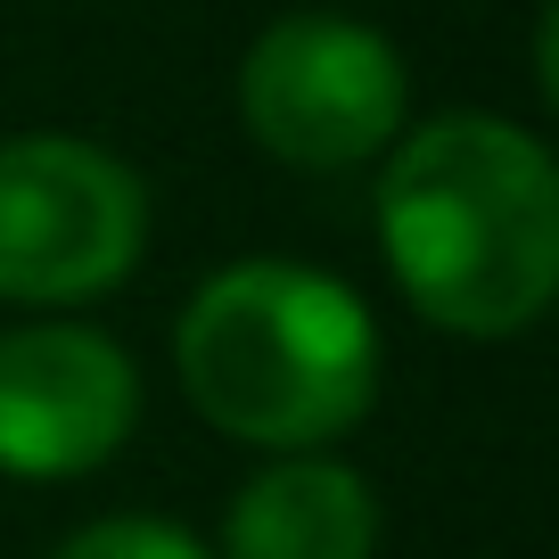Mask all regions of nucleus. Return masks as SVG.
<instances>
[{
    "label": "nucleus",
    "instance_id": "f257e3e1",
    "mask_svg": "<svg viewBox=\"0 0 559 559\" xmlns=\"http://www.w3.org/2000/svg\"><path fill=\"white\" fill-rule=\"evenodd\" d=\"M379 239L403 297L453 337H519L559 288L551 148L502 116H437L386 148Z\"/></svg>",
    "mask_w": 559,
    "mask_h": 559
},
{
    "label": "nucleus",
    "instance_id": "f03ea898",
    "mask_svg": "<svg viewBox=\"0 0 559 559\" xmlns=\"http://www.w3.org/2000/svg\"><path fill=\"white\" fill-rule=\"evenodd\" d=\"M190 403L239 444L313 453L379 395V330L346 280L313 263H230L190 297L174 337Z\"/></svg>",
    "mask_w": 559,
    "mask_h": 559
},
{
    "label": "nucleus",
    "instance_id": "7ed1b4c3",
    "mask_svg": "<svg viewBox=\"0 0 559 559\" xmlns=\"http://www.w3.org/2000/svg\"><path fill=\"white\" fill-rule=\"evenodd\" d=\"M140 239H148V198H140L132 165H116L99 140H0V297H107L140 263Z\"/></svg>",
    "mask_w": 559,
    "mask_h": 559
},
{
    "label": "nucleus",
    "instance_id": "20e7f679",
    "mask_svg": "<svg viewBox=\"0 0 559 559\" xmlns=\"http://www.w3.org/2000/svg\"><path fill=\"white\" fill-rule=\"evenodd\" d=\"M239 116L305 174L386 157L403 132V58L354 17H280L239 67Z\"/></svg>",
    "mask_w": 559,
    "mask_h": 559
},
{
    "label": "nucleus",
    "instance_id": "39448f33",
    "mask_svg": "<svg viewBox=\"0 0 559 559\" xmlns=\"http://www.w3.org/2000/svg\"><path fill=\"white\" fill-rule=\"evenodd\" d=\"M140 379L99 330H9L0 337V469L83 477L132 437Z\"/></svg>",
    "mask_w": 559,
    "mask_h": 559
},
{
    "label": "nucleus",
    "instance_id": "423d86ee",
    "mask_svg": "<svg viewBox=\"0 0 559 559\" xmlns=\"http://www.w3.org/2000/svg\"><path fill=\"white\" fill-rule=\"evenodd\" d=\"M379 551V502L337 461H272L223 510V559H370Z\"/></svg>",
    "mask_w": 559,
    "mask_h": 559
},
{
    "label": "nucleus",
    "instance_id": "0eeeda50",
    "mask_svg": "<svg viewBox=\"0 0 559 559\" xmlns=\"http://www.w3.org/2000/svg\"><path fill=\"white\" fill-rule=\"evenodd\" d=\"M50 559H206V543H190L174 519H99L67 535Z\"/></svg>",
    "mask_w": 559,
    "mask_h": 559
}]
</instances>
